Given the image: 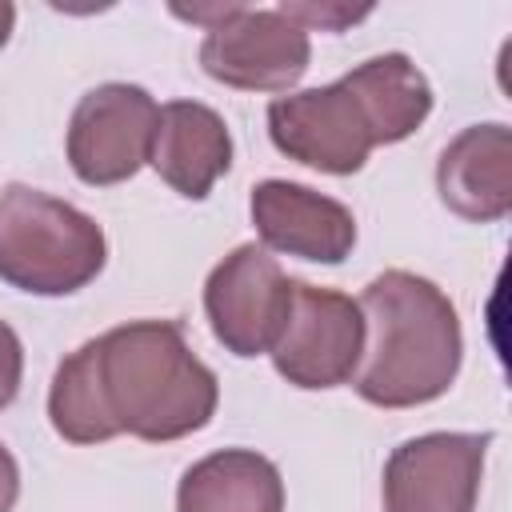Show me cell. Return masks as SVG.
I'll return each instance as SVG.
<instances>
[{
	"label": "cell",
	"mask_w": 512,
	"mask_h": 512,
	"mask_svg": "<svg viewBox=\"0 0 512 512\" xmlns=\"http://www.w3.org/2000/svg\"><path fill=\"white\" fill-rule=\"evenodd\" d=\"M292 280L264 244H236L204 280V316L232 356L272 352L292 308Z\"/></svg>",
	"instance_id": "8992f818"
},
{
	"label": "cell",
	"mask_w": 512,
	"mask_h": 512,
	"mask_svg": "<svg viewBox=\"0 0 512 512\" xmlns=\"http://www.w3.org/2000/svg\"><path fill=\"white\" fill-rule=\"evenodd\" d=\"M312 60L308 32L280 8L236 4L220 24L204 28L200 68L240 92H288Z\"/></svg>",
	"instance_id": "ba28073f"
},
{
	"label": "cell",
	"mask_w": 512,
	"mask_h": 512,
	"mask_svg": "<svg viewBox=\"0 0 512 512\" xmlns=\"http://www.w3.org/2000/svg\"><path fill=\"white\" fill-rule=\"evenodd\" d=\"M360 356H364L360 304L336 288L292 280L288 324L272 348L276 372L304 392H320L348 384L360 368Z\"/></svg>",
	"instance_id": "52a82bcc"
},
{
	"label": "cell",
	"mask_w": 512,
	"mask_h": 512,
	"mask_svg": "<svg viewBox=\"0 0 512 512\" xmlns=\"http://www.w3.org/2000/svg\"><path fill=\"white\" fill-rule=\"evenodd\" d=\"M176 512H284L280 468L256 448H220L176 484Z\"/></svg>",
	"instance_id": "4fadbf2b"
},
{
	"label": "cell",
	"mask_w": 512,
	"mask_h": 512,
	"mask_svg": "<svg viewBox=\"0 0 512 512\" xmlns=\"http://www.w3.org/2000/svg\"><path fill=\"white\" fill-rule=\"evenodd\" d=\"M12 28H16V8H12L8 0H0V48L8 44V36H12Z\"/></svg>",
	"instance_id": "ac0fdd59"
},
{
	"label": "cell",
	"mask_w": 512,
	"mask_h": 512,
	"mask_svg": "<svg viewBox=\"0 0 512 512\" xmlns=\"http://www.w3.org/2000/svg\"><path fill=\"white\" fill-rule=\"evenodd\" d=\"M108 260L104 228L76 204L32 184L0 192V280L28 296H72Z\"/></svg>",
	"instance_id": "277c9868"
},
{
	"label": "cell",
	"mask_w": 512,
	"mask_h": 512,
	"mask_svg": "<svg viewBox=\"0 0 512 512\" xmlns=\"http://www.w3.org/2000/svg\"><path fill=\"white\" fill-rule=\"evenodd\" d=\"M20 496V464L8 452V444L0 440V512H12Z\"/></svg>",
	"instance_id": "e0dca14e"
},
{
	"label": "cell",
	"mask_w": 512,
	"mask_h": 512,
	"mask_svg": "<svg viewBox=\"0 0 512 512\" xmlns=\"http://www.w3.org/2000/svg\"><path fill=\"white\" fill-rule=\"evenodd\" d=\"M148 164L184 200H204L232 168V132L216 108L200 100H168L160 108Z\"/></svg>",
	"instance_id": "7c38bea8"
},
{
	"label": "cell",
	"mask_w": 512,
	"mask_h": 512,
	"mask_svg": "<svg viewBox=\"0 0 512 512\" xmlns=\"http://www.w3.org/2000/svg\"><path fill=\"white\" fill-rule=\"evenodd\" d=\"M280 12L288 20H296L304 32L320 28V32H340L356 20H364L372 8H348V4H280Z\"/></svg>",
	"instance_id": "9a60e30c"
},
{
	"label": "cell",
	"mask_w": 512,
	"mask_h": 512,
	"mask_svg": "<svg viewBox=\"0 0 512 512\" xmlns=\"http://www.w3.org/2000/svg\"><path fill=\"white\" fill-rule=\"evenodd\" d=\"M432 112V84L404 52H384L324 88L284 92L268 104V136L288 160L352 176L380 144L408 140Z\"/></svg>",
	"instance_id": "6da1fadb"
},
{
	"label": "cell",
	"mask_w": 512,
	"mask_h": 512,
	"mask_svg": "<svg viewBox=\"0 0 512 512\" xmlns=\"http://www.w3.org/2000/svg\"><path fill=\"white\" fill-rule=\"evenodd\" d=\"M436 192L460 220H504L512 212V128L492 120L452 136L436 160Z\"/></svg>",
	"instance_id": "8fae6325"
},
{
	"label": "cell",
	"mask_w": 512,
	"mask_h": 512,
	"mask_svg": "<svg viewBox=\"0 0 512 512\" xmlns=\"http://www.w3.org/2000/svg\"><path fill=\"white\" fill-rule=\"evenodd\" d=\"M48 420H52L56 436H64L68 444H104V440L120 436L104 408L92 340H84L76 352H68L60 360L52 388H48Z\"/></svg>",
	"instance_id": "5bb4252c"
},
{
	"label": "cell",
	"mask_w": 512,
	"mask_h": 512,
	"mask_svg": "<svg viewBox=\"0 0 512 512\" xmlns=\"http://www.w3.org/2000/svg\"><path fill=\"white\" fill-rule=\"evenodd\" d=\"M492 432H424L384 460V512H476Z\"/></svg>",
	"instance_id": "9c48e42d"
},
{
	"label": "cell",
	"mask_w": 512,
	"mask_h": 512,
	"mask_svg": "<svg viewBox=\"0 0 512 512\" xmlns=\"http://www.w3.org/2000/svg\"><path fill=\"white\" fill-rule=\"evenodd\" d=\"M96 344V380L116 432L168 444L200 432L220 404L216 372L188 348L180 320H128Z\"/></svg>",
	"instance_id": "3957f363"
},
{
	"label": "cell",
	"mask_w": 512,
	"mask_h": 512,
	"mask_svg": "<svg viewBox=\"0 0 512 512\" xmlns=\"http://www.w3.org/2000/svg\"><path fill=\"white\" fill-rule=\"evenodd\" d=\"M364 312V356L352 388L376 408L440 400L464 360L460 312L444 288L408 268L380 272L356 300Z\"/></svg>",
	"instance_id": "7a4b0ae2"
},
{
	"label": "cell",
	"mask_w": 512,
	"mask_h": 512,
	"mask_svg": "<svg viewBox=\"0 0 512 512\" xmlns=\"http://www.w3.org/2000/svg\"><path fill=\"white\" fill-rule=\"evenodd\" d=\"M252 224L264 248L300 256L312 264H344L356 248V216L348 204L296 184V180H260L248 196Z\"/></svg>",
	"instance_id": "30bf717a"
},
{
	"label": "cell",
	"mask_w": 512,
	"mask_h": 512,
	"mask_svg": "<svg viewBox=\"0 0 512 512\" xmlns=\"http://www.w3.org/2000/svg\"><path fill=\"white\" fill-rule=\"evenodd\" d=\"M160 104L148 88L128 80L96 84L80 96L68 120V164L88 188H112L132 180L156 140Z\"/></svg>",
	"instance_id": "5b68a950"
},
{
	"label": "cell",
	"mask_w": 512,
	"mask_h": 512,
	"mask_svg": "<svg viewBox=\"0 0 512 512\" xmlns=\"http://www.w3.org/2000/svg\"><path fill=\"white\" fill-rule=\"evenodd\" d=\"M20 380H24V344L12 332V324L0 320V412L16 400Z\"/></svg>",
	"instance_id": "2e32d148"
}]
</instances>
